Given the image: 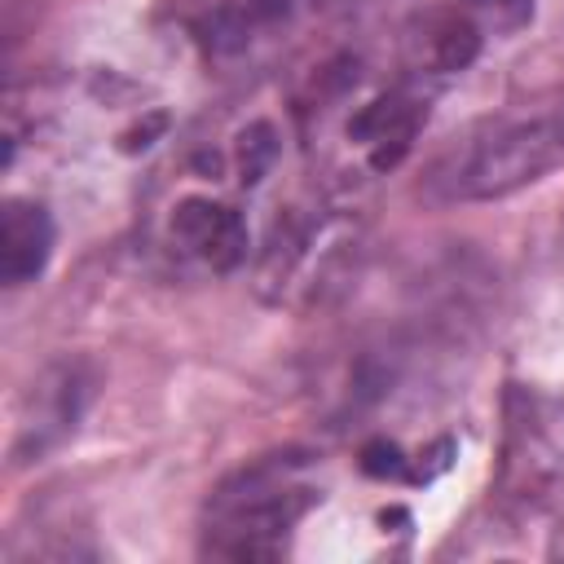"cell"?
Returning <instances> with one entry per match:
<instances>
[{
	"label": "cell",
	"mask_w": 564,
	"mask_h": 564,
	"mask_svg": "<svg viewBox=\"0 0 564 564\" xmlns=\"http://www.w3.org/2000/svg\"><path fill=\"white\" fill-rule=\"evenodd\" d=\"M172 238L194 251L203 264L229 273L247 256V225L234 207L212 203V198H185L172 212Z\"/></svg>",
	"instance_id": "cell-3"
},
{
	"label": "cell",
	"mask_w": 564,
	"mask_h": 564,
	"mask_svg": "<svg viewBox=\"0 0 564 564\" xmlns=\"http://www.w3.org/2000/svg\"><path fill=\"white\" fill-rule=\"evenodd\" d=\"M361 471L383 476V480H410V476H414L392 441H375V445H366V449H361Z\"/></svg>",
	"instance_id": "cell-9"
},
{
	"label": "cell",
	"mask_w": 564,
	"mask_h": 564,
	"mask_svg": "<svg viewBox=\"0 0 564 564\" xmlns=\"http://www.w3.org/2000/svg\"><path fill=\"white\" fill-rule=\"evenodd\" d=\"M278 154V141H273V128L269 123H251L242 137H238V172H242V185H256L264 176V167L273 163Z\"/></svg>",
	"instance_id": "cell-7"
},
{
	"label": "cell",
	"mask_w": 564,
	"mask_h": 564,
	"mask_svg": "<svg viewBox=\"0 0 564 564\" xmlns=\"http://www.w3.org/2000/svg\"><path fill=\"white\" fill-rule=\"evenodd\" d=\"M463 9L494 31H520L533 18V0H463Z\"/></svg>",
	"instance_id": "cell-8"
},
{
	"label": "cell",
	"mask_w": 564,
	"mask_h": 564,
	"mask_svg": "<svg viewBox=\"0 0 564 564\" xmlns=\"http://www.w3.org/2000/svg\"><path fill=\"white\" fill-rule=\"evenodd\" d=\"M423 115H427V106L419 97H410V93H383L366 110L352 115L348 137L361 141V145H370V163L375 167H397L401 154L410 150Z\"/></svg>",
	"instance_id": "cell-6"
},
{
	"label": "cell",
	"mask_w": 564,
	"mask_h": 564,
	"mask_svg": "<svg viewBox=\"0 0 564 564\" xmlns=\"http://www.w3.org/2000/svg\"><path fill=\"white\" fill-rule=\"evenodd\" d=\"M300 458L273 454L234 471L207 498V551L225 560H269L295 520L313 507V489L295 485Z\"/></svg>",
	"instance_id": "cell-2"
},
{
	"label": "cell",
	"mask_w": 564,
	"mask_h": 564,
	"mask_svg": "<svg viewBox=\"0 0 564 564\" xmlns=\"http://www.w3.org/2000/svg\"><path fill=\"white\" fill-rule=\"evenodd\" d=\"M485 44V26L458 4V9H436L410 31V62L427 75H454L476 62Z\"/></svg>",
	"instance_id": "cell-5"
},
{
	"label": "cell",
	"mask_w": 564,
	"mask_h": 564,
	"mask_svg": "<svg viewBox=\"0 0 564 564\" xmlns=\"http://www.w3.org/2000/svg\"><path fill=\"white\" fill-rule=\"evenodd\" d=\"M555 167H564V101L538 115L498 119L467 137L432 167L427 185L454 203H489L542 181Z\"/></svg>",
	"instance_id": "cell-1"
},
{
	"label": "cell",
	"mask_w": 564,
	"mask_h": 564,
	"mask_svg": "<svg viewBox=\"0 0 564 564\" xmlns=\"http://www.w3.org/2000/svg\"><path fill=\"white\" fill-rule=\"evenodd\" d=\"M57 229L44 203L35 198H9L0 216V278L4 286H26L44 273L53 256Z\"/></svg>",
	"instance_id": "cell-4"
}]
</instances>
